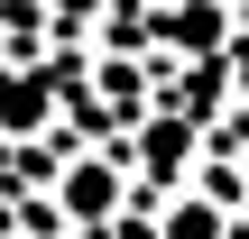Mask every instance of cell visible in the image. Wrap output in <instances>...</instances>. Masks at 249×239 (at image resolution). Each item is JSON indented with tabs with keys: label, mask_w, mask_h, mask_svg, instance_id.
<instances>
[{
	"label": "cell",
	"mask_w": 249,
	"mask_h": 239,
	"mask_svg": "<svg viewBox=\"0 0 249 239\" xmlns=\"http://www.w3.org/2000/svg\"><path fill=\"white\" fill-rule=\"evenodd\" d=\"M120 193H129V175H120V166H102V157H83V166L55 184V203H65L74 221H111V212H120Z\"/></svg>",
	"instance_id": "6da1fadb"
},
{
	"label": "cell",
	"mask_w": 249,
	"mask_h": 239,
	"mask_svg": "<svg viewBox=\"0 0 249 239\" xmlns=\"http://www.w3.org/2000/svg\"><path fill=\"white\" fill-rule=\"evenodd\" d=\"M0 129H9V138L46 129V83H9V92H0Z\"/></svg>",
	"instance_id": "7a4b0ae2"
},
{
	"label": "cell",
	"mask_w": 249,
	"mask_h": 239,
	"mask_svg": "<svg viewBox=\"0 0 249 239\" xmlns=\"http://www.w3.org/2000/svg\"><path fill=\"white\" fill-rule=\"evenodd\" d=\"M157 239H222V212H213V203H176V212L157 221Z\"/></svg>",
	"instance_id": "3957f363"
},
{
	"label": "cell",
	"mask_w": 249,
	"mask_h": 239,
	"mask_svg": "<svg viewBox=\"0 0 249 239\" xmlns=\"http://www.w3.org/2000/svg\"><path fill=\"white\" fill-rule=\"evenodd\" d=\"M139 166H185V129H176V120H157V129L139 138Z\"/></svg>",
	"instance_id": "277c9868"
},
{
	"label": "cell",
	"mask_w": 249,
	"mask_h": 239,
	"mask_svg": "<svg viewBox=\"0 0 249 239\" xmlns=\"http://www.w3.org/2000/svg\"><path fill=\"white\" fill-rule=\"evenodd\" d=\"M55 9H74V18H83V9H102V0H55Z\"/></svg>",
	"instance_id": "5b68a950"
}]
</instances>
